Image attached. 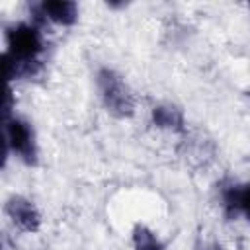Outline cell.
Masks as SVG:
<instances>
[{
  "label": "cell",
  "mask_w": 250,
  "mask_h": 250,
  "mask_svg": "<svg viewBox=\"0 0 250 250\" xmlns=\"http://www.w3.org/2000/svg\"><path fill=\"white\" fill-rule=\"evenodd\" d=\"M45 53V37L39 21H18L6 29V51L4 68L6 78L20 80L31 78L41 68Z\"/></svg>",
  "instance_id": "obj_1"
},
{
  "label": "cell",
  "mask_w": 250,
  "mask_h": 250,
  "mask_svg": "<svg viewBox=\"0 0 250 250\" xmlns=\"http://www.w3.org/2000/svg\"><path fill=\"white\" fill-rule=\"evenodd\" d=\"M96 86L104 107L115 117H129L135 111V96L127 82L111 68H102L96 76Z\"/></svg>",
  "instance_id": "obj_2"
},
{
  "label": "cell",
  "mask_w": 250,
  "mask_h": 250,
  "mask_svg": "<svg viewBox=\"0 0 250 250\" xmlns=\"http://www.w3.org/2000/svg\"><path fill=\"white\" fill-rule=\"evenodd\" d=\"M2 143H4V158H8V154L12 152L23 164L31 166L37 162L35 133H33V127L25 119L18 115L4 117V141Z\"/></svg>",
  "instance_id": "obj_3"
},
{
  "label": "cell",
  "mask_w": 250,
  "mask_h": 250,
  "mask_svg": "<svg viewBox=\"0 0 250 250\" xmlns=\"http://www.w3.org/2000/svg\"><path fill=\"white\" fill-rule=\"evenodd\" d=\"M6 215L12 221V225L23 232H35L41 225V215L37 207L33 205V201L21 195H14L6 201Z\"/></svg>",
  "instance_id": "obj_4"
},
{
  "label": "cell",
  "mask_w": 250,
  "mask_h": 250,
  "mask_svg": "<svg viewBox=\"0 0 250 250\" xmlns=\"http://www.w3.org/2000/svg\"><path fill=\"white\" fill-rule=\"evenodd\" d=\"M35 21H51L55 25H72L78 20V4L66 0H49L33 6Z\"/></svg>",
  "instance_id": "obj_5"
},
{
  "label": "cell",
  "mask_w": 250,
  "mask_h": 250,
  "mask_svg": "<svg viewBox=\"0 0 250 250\" xmlns=\"http://www.w3.org/2000/svg\"><path fill=\"white\" fill-rule=\"evenodd\" d=\"M223 209L229 217H244L250 223V182L230 184L221 191Z\"/></svg>",
  "instance_id": "obj_6"
},
{
  "label": "cell",
  "mask_w": 250,
  "mask_h": 250,
  "mask_svg": "<svg viewBox=\"0 0 250 250\" xmlns=\"http://www.w3.org/2000/svg\"><path fill=\"white\" fill-rule=\"evenodd\" d=\"M152 121L156 127L168 129V131L184 129V115L180 113V109H176L172 105H156L152 109Z\"/></svg>",
  "instance_id": "obj_7"
},
{
  "label": "cell",
  "mask_w": 250,
  "mask_h": 250,
  "mask_svg": "<svg viewBox=\"0 0 250 250\" xmlns=\"http://www.w3.org/2000/svg\"><path fill=\"white\" fill-rule=\"evenodd\" d=\"M133 248L135 250H164L162 240L146 225H135L133 229Z\"/></svg>",
  "instance_id": "obj_8"
}]
</instances>
